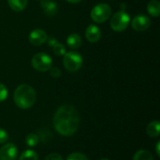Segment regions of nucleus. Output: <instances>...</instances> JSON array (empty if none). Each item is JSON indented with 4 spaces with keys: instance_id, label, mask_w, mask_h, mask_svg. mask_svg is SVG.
I'll return each instance as SVG.
<instances>
[{
    "instance_id": "nucleus-1",
    "label": "nucleus",
    "mask_w": 160,
    "mask_h": 160,
    "mask_svg": "<svg viewBox=\"0 0 160 160\" xmlns=\"http://www.w3.org/2000/svg\"><path fill=\"white\" fill-rule=\"evenodd\" d=\"M80 126V115L71 105L60 106L53 115V127L62 136L69 137L76 133Z\"/></svg>"
},
{
    "instance_id": "nucleus-2",
    "label": "nucleus",
    "mask_w": 160,
    "mask_h": 160,
    "mask_svg": "<svg viewBox=\"0 0 160 160\" xmlns=\"http://www.w3.org/2000/svg\"><path fill=\"white\" fill-rule=\"evenodd\" d=\"M36 92L28 84L19 85L13 94V100L15 104L22 110L31 108L36 102Z\"/></svg>"
},
{
    "instance_id": "nucleus-3",
    "label": "nucleus",
    "mask_w": 160,
    "mask_h": 160,
    "mask_svg": "<svg viewBox=\"0 0 160 160\" xmlns=\"http://www.w3.org/2000/svg\"><path fill=\"white\" fill-rule=\"evenodd\" d=\"M63 64L67 70L70 72H75L79 70L82 65V57L80 53L76 52H69L64 54Z\"/></svg>"
},
{
    "instance_id": "nucleus-4",
    "label": "nucleus",
    "mask_w": 160,
    "mask_h": 160,
    "mask_svg": "<svg viewBox=\"0 0 160 160\" xmlns=\"http://www.w3.org/2000/svg\"><path fill=\"white\" fill-rule=\"evenodd\" d=\"M129 15L124 11H118L116 12L111 19V27L113 31L116 32H122L124 30H126L129 24Z\"/></svg>"
},
{
    "instance_id": "nucleus-5",
    "label": "nucleus",
    "mask_w": 160,
    "mask_h": 160,
    "mask_svg": "<svg viewBox=\"0 0 160 160\" xmlns=\"http://www.w3.org/2000/svg\"><path fill=\"white\" fill-rule=\"evenodd\" d=\"M112 15V8L108 4H98L91 10V18L96 22H104Z\"/></svg>"
},
{
    "instance_id": "nucleus-6",
    "label": "nucleus",
    "mask_w": 160,
    "mask_h": 160,
    "mask_svg": "<svg viewBox=\"0 0 160 160\" xmlns=\"http://www.w3.org/2000/svg\"><path fill=\"white\" fill-rule=\"evenodd\" d=\"M31 64L36 70L40 72H45L52 68V61L48 54L44 52H38L33 56Z\"/></svg>"
},
{
    "instance_id": "nucleus-7",
    "label": "nucleus",
    "mask_w": 160,
    "mask_h": 160,
    "mask_svg": "<svg viewBox=\"0 0 160 160\" xmlns=\"http://www.w3.org/2000/svg\"><path fill=\"white\" fill-rule=\"evenodd\" d=\"M18 149L14 143H7L0 149V160H16Z\"/></svg>"
},
{
    "instance_id": "nucleus-8",
    "label": "nucleus",
    "mask_w": 160,
    "mask_h": 160,
    "mask_svg": "<svg viewBox=\"0 0 160 160\" xmlns=\"http://www.w3.org/2000/svg\"><path fill=\"white\" fill-rule=\"evenodd\" d=\"M131 25L134 30L142 32V31L147 30L150 27L151 21H150L149 17H147L143 14H139L132 20Z\"/></svg>"
},
{
    "instance_id": "nucleus-9",
    "label": "nucleus",
    "mask_w": 160,
    "mask_h": 160,
    "mask_svg": "<svg viewBox=\"0 0 160 160\" xmlns=\"http://www.w3.org/2000/svg\"><path fill=\"white\" fill-rule=\"evenodd\" d=\"M47 34L39 28L33 30L29 35V41L34 46H40L47 40Z\"/></svg>"
},
{
    "instance_id": "nucleus-10",
    "label": "nucleus",
    "mask_w": 160,
    "mask_h": 160,
    "mask_svg": "<svg viewBox=\"0 0 160 160\" xmlns=\"http://www.w3.org/2000/svg\"><path fill=\"white\" fill-rule=\"evenodd\" d=\"M101 37V32L99 28L95 24H90L85 30V38L90 42H97Z\"/></svg>"
},
{
    "instance_id": "nucleus-11",
    "label": "nucleus",
    "mask_w": 160,
    "mask_h": 160,
    "mask_svg": "<svg viewBox=\"0 0 160 160\" xmlns=\"http://www.w3.org/2000/svg\"><path fill=\"white\" fill-rule=\"evenodd\" d=\"M41 8L47 16H54L58 11V6L55 2L51 0H41Z\"/></svg>"
},
{
    "instance_id": "nucleus-12",
    "label": "nucleus",
    "mask_w": 160,
    "mask_h": 160,
    "mask_svg": "<svg viewBox=\"0 0 160 160\" xmlns=\"http://www.w3.org/2000/svg\"><path fill=\"white\" fill-rule=\"evenodd\" d=\"M146 133L151 138H157L160 134V123L158 121L151 122L146 128Z\"/></svg>"
},
{
    "instance_id": "nucleus-13",
    "label": "nucleus",
    "mask_w": 160,
    "mask_h": 160,
    "mask_svg": "<svg viewBox=\"0 0 160 160\" xmlns=\"http://www.w3.org/2000/svg\"><path fill=\"white\" fill-rule=\"evenodd\" d=\"M82 43V38H81L80 35H78V34H71V35H69L68 37L67 44L71 49H78V48H80Z\"/></svg>"
},
{
    "instance_id": "nucleus-14",
    "label": "nucleus",
    "mask_w": 160,
    "mask_h": 160,
    "mask_svg": "<svg viewBox=\"0 0 160 160\" xmlns=\"http://www.w3.org/2000/svg\"><path fill=\"white\" fill-rule=\"evenodd\" d=\"M9 8L17 12L23 10L27 6V0H8Z\"/></svg>"
},
{
    "instance_id": "nucleus-15",
    "label": "nucleus",
    "mask_w": 160,
    "mask_h": 160,
    "mask_svg": "<svg viewBox=\"0 0 160 160\" xmlns=\"http://www.w3.org/2000/svg\"><path fill=\"white\" fill-rule=\"evenodd\" d=\"M147 10L153 17H158L160 13V4L158 0H151L147 6Z\"/></svg>"
},
{
    "instance_id": "nucleus-16",
    "label": "nucleus",
    "mask_w": 160,
    "mask_h": 160,
    "mask_svg": "<svg viewBox=\"0 0 160 160\" xmlns=\"http://www.w3.org/2000/svg\"><path fill=\"white\" fill-rule=\"evenodd\" d=\"M133 160H154V157L147 150H140L134 155Z\"/></svg>"
},
{
    "instance_id": "nucleus-17",
    "label": "nucleus",
    "mask_w": 160,
    "mask_h": 160,
    "mask_svg": "<svg viewBox=\"0 0 160 160\" xmlns=\"http://www.w3.org/2000/svg\"><path fill=\"white\" fill-rule=\"evenodd\" d=\"M19 160H38V156L35 151L28 149L21 154Z\"/></svg>"
},
{
    "instance_id": "nucleus-18",
    "label": "nucleus",
    "mask_w": 160,
    "mask_h": 160,
    "mask_svg": "<svg viewBox=\"0 0 160 160\" xmlns=\"http://www.w3.org/2000/svg\"><path fill=\"white\" fill-rule=\"evenodd\" d=\"M39 142V137L35 133H30L25 138V143L28 147H36Z\"/></svg>"
},
{
    "instance_id": "nucleus-19",
    "label": "nucleus",
    "mask_w": 160,
    "mask_h": 160,
    "mask_svg": "<svg viewBox=\"0 0 160 160\" xmlns=\"http://www.w3.org/2000/svg\"><path fill=\"white\" fill-rule=\"evenodd\" d=\"M52 48L53 52H54L56 55L61 56V55H64V54L66 53V48H65V46H64L63 44L59 43V42H57V43H56L54 46H52Z\"/></svg>"
},
{
    "instance_id": "nucleus-20",
    "label": "nucleus",
    "mask_w": 160,
    "mask_h": 160,
    "mask_svg": "<svg viewBox=\"0 0 160 160\" xmlns=\"http://www.w3.org/2000/svg\"><path fill=\"white\" fill-rule=\"evenodd\" d=\"M67 160H88L87 157L82 154V153H79V152H75L70 154Z\"/></svg>"
},
{
    "instance_id": "nucleus-21",
    "label": "nucleus",
    "mask_w": 160,
    "mask_h": 160,
    "mask_svg": "<svg viewBox=\"0 0 160 160\" xmlns=\"http://www.w3.org/2000/svg\"><path fill=\"white\" fill-rule=\"evenodd\" d=\"M7 98H8V89L4 84L0 83V102L6 100Z\"/></svg>"
},
{
    "instance_id": "nucleus-22",
    "label": "nucleus",
    "mask_w": 160,
    "mask_h": 160,
    "mask_svg": "<svg viewBox=\"0 0 160 160\" xmlns=\"http://www.w3.org/2000/svg\"><path fill=\"white\" fill-rule=\"evenodd\" d=\"M49 71H50V75L52 78H59L61 76V71H60V69L58 68H52V67L49 69Z\"/></svg>"
},
{
    "instance_id": "nucleus-23",
    "label": "nucleus",
    "mask_w": 160,
    "mask_h": 160,
    "mask_svg": "<svg viewBox=\"0 0 160 160\" xmlns=\"http://www.w3.org/2000/svg\"><path fill=\"white\" fill-rule=\"evenodd\" d=\"M8 140V132L5 129L0 128V144L1 143H5Z\"/></svg>"
},
{
    "instance_id": "nucleus-24",
    "label": "nucleus",
    "mask_w": 160,
    "mask_h": 160,
    "mask_svg": "<svg viewBox=\"0 0 160 160\" xmlns=\"http://www.w3.org/2000/svg\"><path fill=\"white\" fill-rule=\"evenodd\" d=\"M45 160H63V158L57 153H52L46 157Z\"/></svg>"
},
{
    "instance_id": "nucleus-25",
    "label": "nucleus",
    "mask_w": 160,
    "mask_h": 160,
    "mask_svg": "<svg viewBox=\"0 0 160 160\" xmlns=\"http://www.w3.org/2000/svg\"><path fill=\"white\" fill-rule=\"evenodd\" d=\"M47 42H48V44H49V46H51V47H52V46H54L58 41H57V39L54 38V37H50V38H47V40H46Z\"/></svg>"
},
{
    "instance_id": "nucleus-26",
    "label": "nucleus",
    "mask_w": 160,
    "mask_h": 160,
    "mask_svg": "<svg viewBox=\"0 0 160 160\" xmlns=\"http://www.w3.org/2000/svg\"><path fill=\"white\" fill-rule=\"evenodd\" d=\"M159 148H160V142H158V143H157V145H156V152H157L158 157H160Z\"/></svg>"
},
{
    "instance_id": "nucleus-27",
    "label": "nucleus",
    "mask_w": 160,
    "mask_h": 160,
    "mask_svg": "<svg viewBox=\"0 0 160 160\" xmlns=\"http://www.w3.org/2000/svg\"><path fill=\"white\" fill-rule=\"evenodd\" d=\"M68 2H69V3H72V4H76V3H79V2H81L82 0H67Z\"/></svg>"
},
{
    "instance_id": "nucleus-28",
    "label": "nucleus",
    "mask_w": 160,
    "mask_h": 160,
    "mask_svg": "<svg viewBox=\"0 0 160 160\" xmlns=\"http://www.w3.org/2000/svg\"><path fill=\"white\" fill-rule=\"evenodd\" d=\"M100 160H110V159H107V158H103V159H100Z\"/></svg>"
}]
</instances>
